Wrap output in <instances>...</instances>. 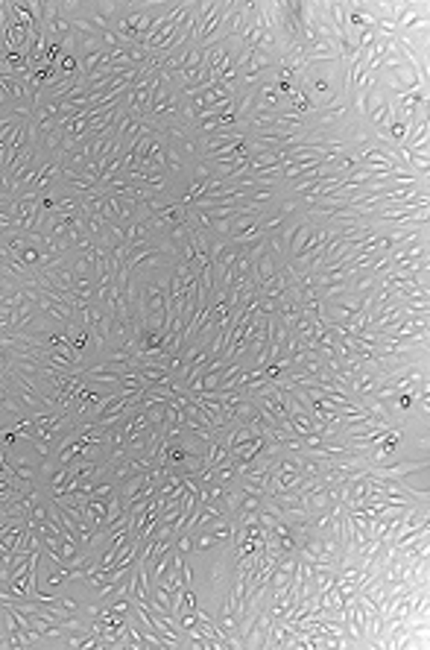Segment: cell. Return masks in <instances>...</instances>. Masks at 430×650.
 I'll return each mask as SVG.
<instances>
[{
	"label": "cell",
	"instance_id": "1",
	"mask_svg": "<svg viewBox=\"0 0 430 650\" xmlns=\"http://www.w3.org/2000/svg\"><path fill=\"white\" fill-rule=\"evenodd\" d=\"M82 522L91 527V530H103L106 527V501L100 498H88L82 507Z\"/></svg>",
	"mask_w": 430,
	"mask_h": 650
},
{
	"label": "cell",
	"instance_id": "2",
	"mask_svg": "<svg viewBox=\"0 0 430 650\" xmlns=\"http://www.w3.org/2000/svg\"><path fill=\"white\" fill-rule=\"evenodd\" d=\"M217 545H219V539L208 530V527H196V530H193V557L211 554Z\"/></svg>",
	"mask_w": 430,
	"mask_h": 650
},
{
	"label": "cell",
	"instance_id": "3",
	"mask_svg": "<svg viewBox=\"0 0 430 650\" xmlns=\"http://www.w3.org/2000/svg\"><path fill=\"white\" fill-rule=\"evenodd\" d=\"M202 460H205V469L208 466H219V463H226L228 460V451L219 446V443H205V455H202Z\"/></svg>",
	"mask_w": 430,
	"mask_h": 650
},
{
	"label": "cell",
	"instance_id": "4",
	"mask_svg": "<svg viewBox=\"0 0 430 650\" xmlns=\"http://www.w3.org/2000/svg\"><path fill=\"white\" fill-rule=\"evenodd\" d=\"M144 413H146V419H150L153 428H162L167 419H164V401L162 404H144Z\"/></svg>",
	"mask_w": 430,
	"mask_h": 650
},
{
	"label": "cell",
	"instance_id": "5",
	"mask_svg": "<svg viewBox=\"0 0 430 650\" xmlns=\"http://www.w3.org/2000/svg\"><path fill=\"white\" fill-rule=\"evenodd\" d=\"M0 47H3V41H0Z\"/></svg>",
	"mask_w": 430,
	"mask_h": 650
}]
</instances>
